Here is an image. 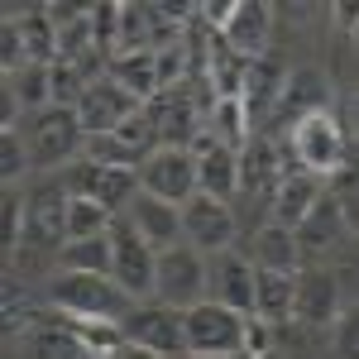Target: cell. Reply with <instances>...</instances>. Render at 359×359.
I'll list each match as a JSON object with an SVG mask.
<instances>
[{"instance_id":"cell-26","label":"cell","mask_w":359,"mask_h":359,"mask_svg":"<svg viewBox=\"0 0 359 359\" xmlns=\"http://www.w3.org/2000/svg\"><path fill=\"white\" fill-rule=\"evenodd\" d=\"M106 72H111L125 91H135L139 101H154L158 91H168L158 53H120V57H111V62H106Z\"/></svg>"},{"instance_id":"cell-22","label":"cell","mask_w":359,"mask_h":359,"mask_svg":"<svg viewBox=\"0 0 359 359\" xmlns=\"http://www.w3.org/2000/svg\"><path fill=\"white\" fill-rule=\"evenodd\" d=\"M297 273H283V269H259V292H254V316L264 321V326H287V321H297Z\"/></svg>"},{"instance_id":"cell-23","label":"cell","mask_w":359,"mask_h":359,"mask_svg":"<svg viewBox=\"0 0 359 359\" xmlns=\"http://www.w3.org/2000/svg\"><path fill=\"white\" fill-rule=\"evenodd\" d=\"M350 230V216H345V201L326 187V196L311 206V216H306L302 225H297V245H302V254H326V249L340 245V235Z\"/></svg>"},{"instance_id":"cell-18","label":"cell","mask_w":359,"mask_h":359,"mask_svg":"<svg viewBox=\"0 0 359 359\" xmlns=\"http://www.w3.org/2000/svg\"><path fill=\"white\" fill-rule=\"evenodd\" d=\"M340 311H345V302H340L335 273H326V269H302V278H297V321L311 326V331H335Z\"/></svg>"},{"instance_id":"cell-21","label":"cell","mask_w":359,"mask_h":359,"mask_svg":"<svg viewBox=\"0 0 359 359\" xmlns=\"http://www.w3.org/2000/svg\"><path fill=\"white\" fill-rule=\"evenodd\" d=\"M221 39L235 48V53H245L249 62H254V57H269L273 10H269V5H259V0H240V5H235V15H230V25L221 29Z\"/></svg>"},{"instance_id":"cell-10","label":"cell","mask_w":359,"mask_h":359,"mask_svg":"<svg viewBox=\"0 0 359 359\" xmlns=\"http://www.w3.org/2000/svg\"><path fill=\"white\" fill-rule=\"evenodd\" d=\"M182 235H187V245L201 249L206 259L211 254H225V249L235 245V235H240V216H235V206L230 201H216V196L196 192L187 206H182Z\"/></svg>"},{"instance_id":"cell-37","label":"cell","mask_w":359,"mask_h":359,"mask_svg":"<svg viewBox=\"0 0 359 359\" xmlns=\"http://www.w3.org/2000/svg\"><path fill=\"white\" fill-rule=\"evenodd\" d=\"M115 359H163V355H154V350H139V345H125Z\"/></svg>"},{"instance_id":"cell-13","label":"cell","mask_w":359,"mask_h":359,"mask_svg":"<svg viewBox=\"0 0 359 359\" xmlns=\"http://www.w3.org/2000/svg\"><path fill=\"white\" fill-rule=\"evenodd\" d=\"M278 154H283V144L273 135H254L245 144V154H240V196H249L254 206H273L278 187L287 177Z\"/></svg>"},{"instance_id":"cell-2","label":"cell","mask_w":359,"mask_h":359,"mask_svg":"<svg viewBox=\"0 0 359 359\" xmlns=\"http://www.w3.org/2000/svg\"><path fill=\"white\" fill-rule=\"evenodd\" d=\"M15 125L34 154V168H72L86 154V130L72 106H48V111H34Z\"/></svg>"},{"instance_id":"cell-28","label":"cell","mask_w":359,"mask_h":359,"mask_svg":"<svg viewBox=\"0 0 359 359\" xmlns=\"http://www.w3.org/2000/svg\"><path fill=\"white\" fill-rule=\"evenodd\" d=\"M254 264H259V269L297 273V269H302V245H297V235L283 230V225H273V221H264L259 235H254Z\"/></svg>"},{"instance_id":"cell-14","label":"cell","mask_w":359,"mask_h":359,"mask_svg":"<svg viewBox=\"0 0 359 359\" xmlns=\"http://www.w3.org/2000/svg\"><path fill=\"white\" fill-rule=\"evenodd\" d=\"M144 111H149V120H154L163 149H192L196 135L206 130V125L196 120V101H192V91H187V82L158 91L154 101H144Z\"/></svg>"},{"instance_id":"cell-3","label":"cell","mask_w":359,"mask_h":359,"mask_svg":"<svg viewBox=\"0 0 359 359\" xmlns=\"http://www.w3.org/2000/svg\"><path fill=\"white\" fill-rule=\"evenodd\" d=\"M283 154L292 158V168L316 172V177L331 182L340 172V163H345V154H350V135L335 120V111H321V115H306L302 125H292L283 135Z\"/></svg>"},{"instance_id":"cell-7","label":"cell","mask_w":359,"mask_h":359,"mask_svg":"<svg viewBox=\"0 0 359 359\" xmlns=\"http://www.w3.org/2000/svg\"><path fill=\"white\" fill-rule=\"evenodd\" d=\"M211 297V259L192 245H172L158 254V302L192 311Z\"/></svg>"},{"instance_id":"cell-20","label":"cell","mask_w":359,"mask_h":359,"mask_svg":"<svg viewBox=\"0 0 359 359\" xmlns=\"http://www.w3.org/2000/svg\"><path fill=\"white\" fill-rule=\"evenodd\" d=\"M125 221L135 225V230L154 249H158V254H163V249H172V245H187V235H182V206L158 201V196H149V192H139L135 201H130Z\"/></svg>"},{"instance_id":"cell-8","label":"cell","mask_w":359,"mask_h":359,"mask_svg":"<svg viewBox=\"0 0 359 359\" xmlns=\"http://www.w3.org/2000/svg\"><path fill=\"white\" fill-rule=\"evenodd\" d=\"M57 182L67 187V196L101 201L111 216L130 211V201L139 196V172L135 168H111V163H91V158H77L72 168H62Z\"/></svg>"},{"instance_id":"cell-36","label":"cell","mask_w":359,"mask_h":359,"mask_svg":"<svg viewBox=\"0 0 359 359\" xmlns=\"http://www.w3.org/2000/svg\"><path fill=\"white\" fill-rule=\"evenodd\" d=\"M331 20L340 34H355L359 29V0H340V5H331Z\"/></svg>"},{"instance_id":"cell-12","label":"cell","mask_w":359,"mask_h":359,"mask_svg":"<svg viewBox=\"0 0 359 359\" xmlns=\"http://www.w3.org/2000/svg\"><path fill=\"white\" fill-rule=\"evenodd\" d=\"M72 111H77L86 139H91V135H115V130H120L130 115L144 111V101H139L135 91H125V86H120L111 72H106V77H96V82L86 86L82 101H77Z\"/></svg>"},{"instance_id":"cell-5","label":"cell","mask_w":359,"mask_h":359,"mask_svg":"<svg viewBox=\"0 0 359 359\" xmlns=\"http://www.w3.org/2000/svg\"><path fill=\"white\" fill-rule=\"evenodd\" d=\"M67 187L62 182H43L39 192H25V240H20V249H15V259L10 264H25L29 254H62V245H67Z\"/></svg>"},{"instance_id":"cell-25","label":"cell","mask_w":359,"mask_h":359,"mask_svg":"<svg viewBox=\"0 0 359 359\" xmlns=\"http://www.w3.org/2000/svg\"><path fill=\"white\" fill-rule=\"evenodd\" d=\"M62 331L72 335L77 345L86 350V359H115L125 345H130V335L120 321H96V316H67V311H57L53 316Z\"/></svg>"},{"instance_id":"cell-19","label":"cell","mask_w":359,"mask_h":359,"mask_svg":"<svg viewBox=\"0 0 359 359\" xmlns=\"http://www.w3.org/2000/svg\"><path fill=\"white\" fill-rule=\"evenodd\" d=\"M326 187H331L326 177H316V172H302V168H287V177H283V187H278L273 206H269V221L297 235V225L311 216V206L326 196Z\"/></svg>"},{"instance_id":"cell-11","label":"cell","mask_w":359,"mask_h":359,"mask_svg":"<svg viewBox=\"0 0 359 359\" xmlns=\"http://www.w3.org/2000/svg\"><path fill=\"white\" fill-rule=\"evenodd\" d=\"M139 192L158 196V201H172V206H187L201 192L192 149H158L149 163L139 168Z\"/></svg>"},{"instance_id":"cell-29","label":"cell","mask_w":359,"mask_h":359,"mask_svg":"<svg viewBox=\"0 0 359 359\" xmlns=\"http://www.w3.org/2000/svg\"><path fill=\"white\" fill-rule=\"evenodd\" d=\"M206 130L221 139V144H230V149L245 154V144L254 139V120H249L240 96H221V101H211V111H206Z\"/></svg>"},{"instance_id":"cell-30","label":"cell","mask_w":359,"mask_h":359,"mask_svg":"<svg viewBox=\"0 0 359 359\" xmlns=\"http://www.w3.org/2000/svg\"><path fill=\"white\" fill-rule=\"evenodd\" d=\"M20 25V39H25V57L29 62H57V20L48 10H20L15 15Z\"/></svg>"},{"instance_id":"cell-32","label":"cell","mask_w":359,"mask_h":359,"mask_svg":"<svg viewBox=\"0 0 359 359\" xmlns=\"http://www.w3.org/2000/svg\"><path fill=\"white\" fill-rule=\"evenodd\" d=\"M120 216H111L101 201H86V196H72L67 201V240H96V235H111V225Z\"/></svg>"},{"instance_id":"cell-31","label":"cell","mask_w":359,"mask_h":359,"mask_svg":"<svg viewBox=\"0 0 359 359\" xmlns=\"http://www.w3.org/2000/svg\"><path fill=\"white\" fill-rule=\"evenodd\" d=\"M111 235H96V240H67L57 254V269L62 273H111Z\"/></svg>"},{"instance_id":"cell-16","label":"cell","mask_w":359,"mask_h":359,"mask_svg":"<svg viewBox=\"0 0 359 359\" xmlns=\"http://www.w3.org/2000/svg\"><path fill=\"white\" fill-rule=\"evenodd\" d=\"M335 106V86L331 77L321 72V67H292L287 72V86H283V101H278V125L283 130H292V125H302L306 115H321Z\"/></svg>"},{"instance_id":"cell-15","label":"cell","mask_w":359,"mask_h":359,"mask_svg":"<svg viewBox=\"0 0 359 359\" xmlns=\"http://www.w3.org/2000/svg\"><path fill=\"white\" fill-rule=\"evenodd\" d=\"M254 292H259V264L249 254H240V249L211 254V302L230 306L240 316H254Z\"/></svg>"},{"instance_id":"cell-6","label":"cell","mask_w":359,"mask_h":359,"mask_svg":"<svg viewBox=\"0 0 359 359\" xmlns=\"http://www.w3.org/2000/svg\"><path fill=\"white\" fill-rule=\"evenodd\" d=\"M111 249H115L111 278L135 297V302H154V297H158V249L149 245L125 216L111 225Z\"/></svg>"},{"instance_id":"cell-27","label":"cell","mask_w":359,"mask_h":359,"mask_svg":"<svg viewBox=\"0 0 359 359\" xmlns=\"http://www.w3.org/2000/svg\"><path fill=\"white\" fill-rule=\"evenodd\" d=\"M245 77H249V57L235 53L221 34H211V53H206V82H211V101H221V96H245Z\"/></svg>"},{"instance_id":"cell-4","label":"cell","mask_w":359,"mask_h":359,"mask_svg":"<svg viewBox=\"0 0 359 359\" xmlns=\"http://www.w3.org/2000/svg\"><path fill=\"white\" fill-rule=\"evenodd\" d=\"M182 331H187V359H245L249 316L211 302V297L182 311Z\"/></svg>"},{"instance_id":"cell-17","label":"cell","mask_w":359,"mask_h":359,"mask_svg":"<svg viewBox=\"0 0 359 359\" xmlns=\"http://www.w3.org/2000/svg\"><path fill=\"white\" fill-rule=\"evenodd\" d=\"M196 158V177H201V192L216 196V201H235L240 196V149H230L211 130H201L192 144Z\"/></svg>"},{"instance_id":"cell-1","label":"cell","mask_w":359,"mask_h":359,"mask_svg":"<svg viewBox=\"0 0 359 359\" xmlns=\"http://www.w3.org/2000/svg\"><path fill=\"white\" fill-rule=\"evenodd\" d=\"M43 292H48L53 311H67V316H96V321H120L125 326V316L135 311V297L111 273H62L57 269Z\"/></svg>"},{"instance_id":"cell-24","label":"cell","mask_w":359,"mask_h":359,"mask_svg":"<svg viewBox=\"0 0 359 359\" xmlns=\"http://www.w3.org/2000/svg\"><path fill=\"white\" fill-rule=\"evenodd\" d=\"M283 86H287V67L278 62L273 53L269 57H254L249 62V77H245V111H249V120L259 125L264 115H278V101H283Z\"/></svg>"},{"instance_id":"cell-39","label":"cell","mask_w":359,"mask_h":359,"mask_svg":"<svg viewBox=\"0 0 359 359\" xmlns=\"http://www.w3.org/2000/svg\"><path fill=\"white\" fill-rule=\"evenodd\" d=\"M350 39H355V48H359V29H355V34H350Z\"/></svg>"},{"instance_id":"cell-9","label":"cell","mask_w":359,"mask_h":359,"mask_svg":"<svg viewBox=\"0 0 359 359\" xmlns=\"http://www.w3.org/2000/svg\"><path fill=\"white\" fill-rule=\"evenodd\" d=\"M125 335L139 350H154L163 359H187V331H182V311L163 302H135L125 316Z\"/></svg>"},{"instance_id":"cell-38","label":"cell","mask_w":359,"mask_h":359,"mask_svg":"<svg viewBox=\"0 0 359 359\" xmlns=\"http://www.w3.org/2000/svg\"><path fill=\"white\" fill-rule=\"evenodd\" d=\"M350 120H355V139H359V86L350 91Z\"/></svg>"},{"instance_id":"cell-34","label":"cell","mask_w":359,"mask_h":359,"mask_svg":"<svg viewBox=\"0 0 359 359\" xmlns=\"http://www.w3.org/2000/svg\"><path fill=\"white\" fill-rule=\"evenodd\" d=\"M25 192H5V201H0V249H5V259H15V249H20V240H25Z\"/></svg>"},{"instance_id":"cell-33","label":"cell","mask_w":359,"mask_h":359,"mask_svg":"<svg viewBox=\"0 0 359 359\" xmlns=\"http://www.w3.org/2000/svg\"><path fill=\"white\" fill-rule=\"evenodd\" d=\"M29 168H34V154H29L20 125H0V177H5V187H15Z\"/></svg>"},{"instance_id":"cell-35","label":"cell","mask_w":359,"mask_h":359,"mask_svg":"<svg viewBox=\"0 0 359 359\" xmlns=\"http://www.w3.org/2000/svg\"><path fill=\"white\" fill-rule=\"evenodd\" d=\"M331 350L335 359H359V302L340 311V321L331 331Z\"/></svg>"}]
</instances>
